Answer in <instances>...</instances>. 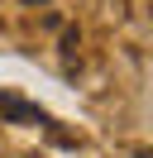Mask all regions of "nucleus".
<instances>
[{"mask_svg": "<svg viewBox=\"0 0 153 158\" xmlns=\"http://www.w3.org/2000/svg\"><path fill=\"white\" fill-rule=\"evenodd\" d=\"M0 120H10V125H38V129L53 125L43 106H34V101L14 96V91H0Z\"/></svg>", "mask_w": 153, "mask_h": 158, "instance_id": "1", "label": "nucleus"}]
</instances>
